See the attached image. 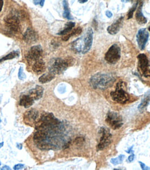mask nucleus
Here are the masks:
<instances>
[{
	"label": "nucleus",
	"mask_w": 150,
	"mask_h": 170,
	"mask_svg": "<svg viewBox=\"0 0 150 170\" xmlns=\"http://www.w3.org/2000/svg\"><path fill=\"white\" fill-rule=\"evenodd\" d=\"M115 77L111 73H98L90 79V84L95 89L104 90L111 86L115 82Z\"/></svg>",
	"instance_id": "f257e3e1"
},
{
	"label": "nucleus",
	"mask_w": 150,
	"mask_h": 170,
	"mask_svg": "<svg viewBox=\"0 0 150 170\" xmlns=\"http://www.w3.org/2000/svg\"><path fill=\"white\" fill-rule=\"evenodd\" d=\"M113 101L120 104H125L129 101L130 96L126 91V84L124 82H119L116 85L115 91L111 93Z\"/></svg>",
	"instance_id": "f03ea898"
},
{
	"label": "nucleus",
	"mask_w": 150,
	"mask_h": 170,
	"mask_svg": "<svg viewBox=\"0 0 150 170\" xmlns=\"http://www.w3.org/2000/svg\"><path fill=\"white\" fill-rule=\"evenodd\" d=\"M68 67V61L61 58H55L50 61L49 70L51 73L56 74H61L64 72Z\"/></svg>",
	"instance_id": "7ed1b4c3"
},
{
	"label": "nucleus",
	"mask_w": 150,
	"mask_h": 170,
	"mask_svg": "<svg viewBox=\"0 0 150 170\" xmlns=\"http://www.w3.org/2000/svg\"><path fill=\"white\" fill-rule=\"evenodd\" d=\"M20 15L19 13H11L5 18L4 22L6 27L14 33H17L20 29Z\"/></svg>",
	"instance_id": "20e7f679"
},
{
	"label": "nucleus",
	"mask_w": 150,
	"mask_h": 170,
	"mask_svg": "<svg viewBox=\"0 0 150 170\" xmlns=\"http://www.w3.org/2000/svg\"><path fill=\"white\" fill-rule=\"evenodd\" d=\"M121 50L118 44L112 45L105 54V60L111 64H116L120 59Z\"/></svg>",
	"instance_id": "39448f33"
},
{
	"label": "nucleus",
	"mask_w": 150,
	"mask_h": 170,
	"mask_svg": "<svg viewBox=\"0 0 150 170\" xmlns=\"http://www.w3.org/2000/svg\"><path fill=\"white\" fill-rule=\"evenodd\" d=\"M106 122L112 129H119L123 126V120L121 115L115 112H109L106 115Z\"/></svg>",
	"instance_id": "423d86ee"
},
{
	"label": "nucleus",
	"mask_w": 150,
	"mask_h": 170,
	"mask_svg": "<svg viewBox=\"0 0 150 170\" xmlns=\"http://www.w3.org/2000/svg\"><path fill=\"white\" fill-rule=\"evenodd\" d=\"M99 135H100V138H99V144L97 145V150L102 151V150L106 149L111 144L112 135L110 133L109 130L104 127L101 128L99 130Z\"/></svg>",
	"instance_id": "0eeeda50"
},
{
	"label": "nucleus",
	"mask_w": 150,
	"mask_h": 170,
	"mask_svg": "<svg viewBox=\"0 0 150 170\" xmlns=\"http://www.w3.org/2000/svg\"><path fill=\"white\" fill-rule=\"evenodd\" d=\"M138 67L142 75L147 77L150 76V66L147 57L144 54H140L138 55Z\"/></svg>",
	"instance_id": "6e6552de"
},
{
	"label": "nucleus",
	"mask_w": 150,
	"mask_h": 170,
	"mask_svg": "<svg viewBox=\"0 0 150 170\" xmlns=\"http://www.w3.org/2000/svg\"><path fill=\"white\" fill-rule=\"evenodd\" d=\"M43 55V49L40 46H33L26 55L27 59L31 62H35L40 59Z\"/></svg>",
	"instance_id": "1a4fd4ad"
},
{
	"label": "nucleus",
	"mask_w": 150,
	"mask_h": 170,
	"mask_svg": "<svg viewBox=\"0 0 150 170\" xmlns=\"http://www.w3.org/2000/svg\"><path fill=\"white\" fill-rule=\"evenodd\" d=\"M148 39H149V33L146 29H140V30H138L136 35V40L139 48L141 50H143L145 48Z\"/></svg>",
	"instance_id": "9d476101"
},
{
	"label": "nucleus",
	"mask_w": 150,
	"mask_h": 170,
	"mask_svg": "<svg viewBox=\"0 0 150 170\" xmlns=\"http://www.w3.org/2000/svg\"><path fill=\"white\" fill-rule=\"evenodd\" d=\"M23 39H24V41L27 43H29V44H31V43H33L36 42L38 39V35L33 30H32L31 28H28L27 30L25 33L24 34V36H23Z\"/></svg>",
	"instance_id": "9b49d317"
},
{
	"label": "nucleus",
	"mask_w": 150,
	"mask_h": 170,
	"mask_svg": "<svg viewBox=\"0 0 150 170\" xmlns=\"http://www.w3.org/2000/svg\"><path fill=\"white\" fill-rule=\"evenodd\" d=\"M84 37V43L85 46L84 51H83V54L88 52L91 48L92 44H93V31L91 28H89L86 32V35Z\"/></svg>",
	"instance_id": "f8f14e48"
},
{
	"label": "nucleus",
	"mask_w": 150,
	"mask_h": 170,
	"mask_svg": "<svg viewBox=\"0 0 150 170\" xmlns=\"http://www.w3.org/2000/svg\"><path fill=\"white\" fill-rule=\"evenodd\" d=\"M38 117V112L35 110H31L24 114V119L26 124H29V123H31V124L35 123L36 124Z\"/></svg>",
	"instance_id": "ddd939ff"
},
{
	"label": "nucleus",
	"mask_w": 150,
	"mask_h": 170,
	"mask_svg": "<svg viewBox=\"0 0 150 170\" xmlns=\"http://www.w3.org/2000/svg\"><path fill=\"white\" fill-rule=\"evenodd\" d=\"M124 17H120L113 24L110 25L107 29V32L111 35H115L120 30L121 27H122V22H123Z\"/></svg>",
	"instance_id": "4468645a"
},
{
	"label": "nucleus",
	"mask_w": 150,
	"mask_h": 170,
	"mask_svg": "<svg viewBox=\"0 0 150 170\" xmlns=\"http://www.w3.org/2000/svg\"><path fill=\"white\" fill-rule=\"evenodd\" d=\"M85 46L84 43V37L79 38L76 41L72 42V48L74 51L76 52H82L84 51Z\"/></svg>",
	"instance_id": "2eb2a0df"
},
{
	"label": "nucleus",
	"mask_w": 150,
	"mask_h": 170,
	"mask_svg": "<svg viewBox=\"0 0 150 170\" xmlns=\"http://www.w3.org/2000/svg\"><path fill=\"white\" fill-rule=\"evenodd\" d=\"M43 92H44V89L42 86H36L34 89H32L30 90L29 95L33 100H38L43 96Z\"/></svg>",
	"instance_id": "dca6fc26"
},
{
	"label": "nucleus",
	"mask_w": 150,
	"mask_h": 170,
	"mask_svg": "<svg viewBox=\"0 0 150 170\" xmlns=\"http://www.w3.org/2000/svg\"><path fill=\"white\" fill-rule=\"evenodd\" d=\"M37 131H38L34 135V141L37 144H42L47 137V132L43 131V130H37Z\"/></svg>",
	"instance_id": "f3484780"
},
{
	"label": "nucleus",
	"mask_w": 150,
	"mask_h": 170,
	"mask_svg": "<svg viewBox=\"0 0 150 170\" xmlns=\"http://www.w3.org/2000/svg\"><path fill=\"white\" fill-rule=\"evenodd\" d=\"M33 70L37 74L43 73L45 70V62L40 59H38L34 62L33 65Z\"/></svg>",
	"instance_id": "a211bd4d"
},
{
	"label": "nucleus",
	"mask_w": 150,
	"mask_h": 170,
	"mask_svg": "<svg viewBox=\"0 0 150 170\" xmlns=\"http://www.w3.org/2000/svg\"><path fill=\"white\" fill-rule=\"evenodd\" d=\"M33 102L34 100L29 95H24L21 97L20 100V105L21 106L24 107L28 108L33 104Z\"/></svg>",
	"instance_id": "6ab92c4d"
},
{
	"label": "nucleus",
	"mask_w": 150,
	"mask_h": 170,
	"mask_svg": "<svg viewBox=\"0 0 150 170\" xmlns=\"http://www.w3.org/2000/svg\"><path fill=\"white\" fill-rule=\"evenodd\" d=\"M142 4H141L140 5L138 9L137 10L136 13H135V20H136V21L138 22L139 24L144 25L147 23V20L145 17H144L143 13H142Z\"/></svg>",
	"instance_id": "aec40b11"
},
{
	"label": "nucleus",
	"mask_w": 150,
	"mask_h": 170,
	"mask_svg": "<svg viewBox=\"0 0 150 170\" xmlns=\"http://www.w3.org/2000/svg\"><path fill=\"white\" fill-rule=\"evenodd\" d=\"M81 32H82V29H81V27H77V28H75V30H72V32H70L69 34L63 36V37L62 38L63 41H68L70 37H75V36H77V35H79V34H81Z\"/></svg>",
	"instance_id": "412c9836"
},
{
	"label": "nucleus",
	"mask_w": 150,
	"mask_h": 170,
	"mask_svg": "<svg viewBox=\"0 0 150 170\" xmlns=\"http://www.w3.org/2000/svg\"><path fill=\"white\" fill-rule=\"evenodd\" d=\"M54 77H55V75H54V73H51V72H50V73L43 74V75L39 78V81L40 82L45 84V83L50 82V81H52V79L54 78Z\"/></svg>",
	"instance_id": "4be33fe9"
},
{
	"label": "nucleus",
	"mask_w": 150,
	"mask_h": 170,
	"mask_svg": "<svg viewBox=\"0 0 150 170\" xmlns=\"http://www.w3.org/2000/svg\"><path fill=\"white\" fill-rule=\"evenodd\" d=\"M75 23L73 22H68L66 25V27H65L64 29L61 31V32H59V35H63V36H65L66 35V34H69L70 32L72 30V29L75 27Z\"/></svg>",
	"instance_id": "5701e85b"
},
{
	"label": "nucleus",
	"mask_w": 150,
	"mask_h": 170,
	"mask_svg": "<svg viewBox=\"0 0 150 170\" xmlns=\"http://www.w3.org/2000/svg\"><path fill=\"white\" fill-rule=\"evenodd\" d=\"M63 8H64V12H63V17L65 18L68 19V20H71L72 19L71 15H70V8L69 6H68V3L67 1V0H63Z\"/></svg>",
	"instance_id": "b1692460"
},
{
	"label": "nucleus",
	"mask_w": 150,
	"mask_h": 170,
	"mask_svg": "<svg viewBox=\"0 0 150 170\" xmlns=\"http://www.w3.org/2000/svg\"><path fill=\"white\" fill-rule=\"evenodd\" d=\"M124 158H125V155L121 154V155H119L118 157H117V158L111 159V163L113 164H114V165L120 164L122 163V162H123V160H124Z\"/></svg>",
	"instance_id": "393cba45"
},
{
	"label": "nucleus",
	"mask_w": 150,
	"mask_h": 170,
	"mask_svg": "<svg viewBox=\"0 0 150 170\" xmlns=\"http://www.w3.org/2000/svg\"><path fill=\"white\" fill-rule=\"evenodd\" d=\"M18 56V52H16V51H14V52H10V53H9L8 55H7L5 56L4 57L1 58V59H0V63L2 62L3 61H6V60H9V59H13V58H15Z\"/></svg>",
	"instance_id": "a878e982"
},
{
	"label": "nucleus",
	"mask_w": 150,
	"mask_h": 170,
	"mask_svg": "<svg viewBox=\"0 0 150 170\" xmlns=\"http://www.w3.org/2000/svg\"><path fill=\"white\" fill-rule=\"evenodd\" d=\"M149 100H150L149 96V95L146 96L142 99V100L141 101V103H140V104L139 105V107H138L139 109H142V108L145 107L148 105V103H149Z\"/></svg>",
	"instance_id": "bb28decb"
},
{
	"label": "nucleus",
	"mask_w": 150,
	"mask_h": 170,
	"mask_svg": "<svg viewBox=\"0 0 150 170\" xmlns=\"http://www.w3.org/2000/svg\"><path fill=\"white\" fill-rule=\"evenodd\" d=\"M138 2L137 1V2L135 3V4L134 5V6H133L132 8H131V9L129 11V12H128V14H127V18L128 19L132 18L133 16V13H134V11L135 10H136L137 6H138Z\"/></svg>",
	"instance_id": "cd10ccee"
},
{
	"label": "nucleus",
	"mask_w": 150,
	"mask_h": 170,
	"mask_svg": "<svg viewBox=\"0 0 150 170\" xmlns=\"http://www.w3.org/2000/svg\"><path fill=\"white\" fill-rule=\"evenodd\" d=\"M18 77L20 79H24L25 77H26V75L23 72V68L22 67H20L19 69V73H18Z\"/></svg>",
	"instance_id": "c85d7f7f"
},
{
	"label": "nucleus",
	"mask_w": 150,
	"mask_h": 170,
	"mask_svg": "<svg viewBox=\"0 0 150 170\" xmlns=\"http://www.w3.org/2000/svg\"><path fill=\"white\" fill-rule=\"evenodd\" d=\"M84 138H83V137H77V139H75V143L76 144H77V145H81V144H83V143L84 142Z\"/></svg>",
	"instance_id": "c756f323"
},
{
	"label": "nucleus",
	"mask_w": 150,
	"mask_h": 170,
	"mask_svg": "<svg viewBox=\"0 0 150 170\" xmlns=\"http://www.w3.org/2000/svg\"><path fill=\"white\" fill-rule=\"evenodd\" d=\"M33 1L35 5H40L41 7L44 6L45 0H33Z\"/></svg>",
	"instance_id": "7c9ffc66"
},
{
	"label": "nucleus",
	"mask_w": 150,
	"mask_h": 170,
	"mask_svg": "<svg viewBox=\"0 0 150 170\" xmlns=\"http://www.w3.org/2000/svg\"><path fill=\"white\" fill-rule=\"evenodd\" d=\"M139 164H140V167H141V169H143V170H150V167H147V165H145L143 162H139Z\"/></svg>",
	"instance_id": "2f4dec72"
},
{
	"label": "nucleus",
	"mask_w": 150,
	"mask_h": 170,
	"mask_svg": "<svg viewBox=\"0 0 150 170\" xmlns=\"http://www.w3.org/2000/svg\"><path fill=\"white\" fill-rule=\"evenodd\" d=\"M24 167V164H16V165L14 167L13 169H15V170H17V169H23Z\"/></svg>",
	"instance_id": "473e14b6"
},
{
	"label": "nucleus",
	"mask_w": 150,
	"mask_h": 170,
	"mask_svg": "<svg viewBox=\"0 0 150 170\" xmlns=\"http://www.w3.org/2000/svg\"><path fill=\"white\" fill-rule=\"evenodd\" d=\"M134 156H135V155L133 154H131V155H129V158H128V160H127L128 162H133V160H134Z\"/></svg>",
	"instance_id": "72a5a7b5"
},
{
	"label": "nucleus",
	"mask_w": 150,
	"mask_h": 170,
	"mask_svg": "<svg viewBox=\"0 0 150 170\" xmlns=\"http://www.w3.org/2000/svg\"><path fill=\"white\" fill-rule=\"evenodd\" d=\"M106 15L107 16L108 18H111L113 16V13L110 11H106Z\"/></svg>",
	"instance_id": "f704fd0d"
},
{
	"label": "nucleus",
	"mask_w": 150,
	"mask_h": 170,
	"mask_svg": "<svg viewBox=\"0 0 150 170\" xmlns=\"http://www.w3.org/2000/svg\"><path fill=\"white\" fill-rule=\"evenodd\" d=\"M3 6V0H0V12H1V10H2Z\"/></svg>",
	"instance_id": "c9c22d12"
},
{
	"label": "nucleus",
	"mask_w": 150,
	"mask_h": 170,
	"mask_svg": "<svg viewBox=\"0 0 150 170\" xmlns=\"http://www.w3.org/2000/svg\"><path fill=\"white\" fill-rule=\"evenodd\" d=\"M79 2L81 3V4H84V3H86L87 2L88 0H78Z\"/></svg>",
	"instance_id": "e433bc0d"
},
{
	"label": "nucleus",
	"mask_w": 150,
	"mask_h": 170,
	"mask_svg": "<svg viewBox=\"0 0 150 170\" xmlns=\"http://www.w3.org/2000/svg\"><path fill=\"white\" fill-rule=\"evenodd\" d=\"M1 169H10V168H9L8 166H5V167H3V168H1Z\"/></svg>",
	"instance_id": "4c0bfd02"
},
{
	"label": "nucleus",
	"mask_w": 150,
	"mask_h": 170,
	"mask_svg": "<svg viewBox=\"0 0 150 170\" xmlns=\"http://www.w3.org/2000/svg\"><path fill=\"white\" fill-rule=\"evenodd\" d=\"M122 1V2H123V3H127V2H129V1H130V0H121Z\"/></svg>",
	"instance_id": "58836bf2"
},
{
	"label": "nucleus",
	"mask_w": 150,
	"mask_h": 170,
	"mask_svg": "<svg viewBox=\"0 0 150 170\" xmlns=\"http://www.w3.org/2000/svg\"><path fill=\"white\" fill-rule=\"evenodd\" d=\"M3 145V142H1V143H0V148L1 147H2Z\"/></svg>",
	"instance_id": "ea45409f"
},
{
	"label": "nucleus",
	"mask_w": 150,
	"mask_h": 170,
	"mask_svg": "<svg viewBox=\"0 0 150 170\" xmlns=\"http://www.w3.org/2000/svg\"><path fill=\"white\" fill-rule=\"evenodd\" d=\"M148 30H149V31L150 32V26L149 27V28H148Z\"/></svg>",
	"instance_id": "a19ab883"
},
{
	"label": "nucleus",
	"mask_w": 150,
	"mask_h": 170,
	"mask_svg": "<svg viewBox=\"0 0 150 170\" xmlns=\"http://www.w3.org/2000/svg\"><path fill=\"white\" fill-rule=\"evenodd\" d=\"M0 123H1V119H0Z\"/></svg>",
	"instance_id": "79ce46f5"
},
{
	"label": "nucleus",
	"mask_w": 150,
	"mask_h": 170,
	"mask_svg": "<svg viewBox=\"0 0 150 170\" xmlns=\"http://www.w3.org/2000/svg\"><path fill=\"white\" fill-rule=\"evenodd\" d=\"M0 164H1V162H0Z\"/></svg>",
	"instance_id": "37998d69"
}]
</instances>
